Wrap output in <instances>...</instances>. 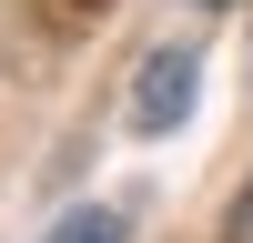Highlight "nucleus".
I'll use <instances>...</instances> for the list:
<instances>
[{
  "label": "nucleus",
  "mask_w": 253,
  "mask_h": 243,
  "mask_svg": "<svg viewBox=\"0 0 253 243\" xmlns=\"http://www.w3.org/2000/svg\"><path fill=\"white\" fill-rule=\"evenodd\" d=\"M193 112H203V31H172V40L132 71V132H142V142H172Z\"/></svg>",
  "instance_id": "obj_1"
},
{
  "label": "nucleus",
  "mask_w": 253,
  "mask_h": 243,
  "mask_svg": "<svg viewBox=\"0 0 253 243\" xmlns=\"http://www.w3.org/2000/svg\"><path fill=\"white\" fill-rule=\"evenodd\" d=\"M41 243H132V202H71Z\"/></svg>",
  "instance_id": "obj_2"
},
{
  "label": "nucleus",
  "mask_w": 253,
  "mask_h": 243,
  "mask_svg": "<svg viewBox=\"0 0 253 243\" xmlns=\"http://www.w3.org/2000/svg\"><path fill=\"white\" fill-rule=\"evenodd\" d=\"M223 243H253V182L233 193V213H223Z\"/></svg>",
  "instance_id": "obj_3"
},
{
  "label": "nucleus",
  "mask_w": 253,
  "mask_h": 243,
  "mask_svg": "<svg viewBox=\"0 0 253 243\" xmlns=\"http://www.w3.org/2000/svg\"><path fill=\"white\" fill-rule=\"evenodd\" d=\"M193 10H223V0H193Z\"/></svg>",
  "instance_id": "obj_4"
}]
</instances>
